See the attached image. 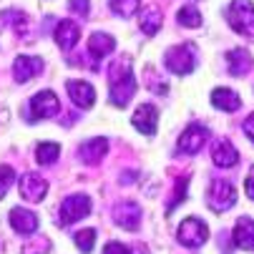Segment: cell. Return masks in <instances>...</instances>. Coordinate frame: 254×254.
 <instances>
[{
  "instance_id": "obj_13",
  "label": "cell",
  "mask_w": 254,
  "mask_h": 254,
  "mask_svg": "<svg viewBox=\"0 0 254 254\" xmlns=\"http://www.w3.org/2000/svg\"><path fill=\"white\" fill-rule=\"evenodd\" d=\"M65 91H68V98L73 101V106L81 108V111H86V108L96 103V88L88 81H68Z\"/></svg>"
},
{
  "instance_id": "obj_20",
  "label": "cell",
  "mask_w": 254,
  "mask_h": 254,
  "mask_svg": "<svg viewBox=\"0 0 254 254\" xmlns=\"http://www.w3.org/2000/svg\"><path fill=\"white\" fill-rule=\"evenodd\" d=\"M161 23H164V15H161L159 5H146L138 15V28H141L143 35H149V38H154V35L161 30Z\"/></svg>"
},
{
  "instance_id": "obj_1",
  "label": "cell",
  "mask_w": 254,
  "mask_h": 254,
  "mask_svg": "<svg viewBox=\"0 0 254 254\" xmlns=\"http://www.w3.org/2000/svg\"><path fill=\"white\" fill-rule=\"evenodd\" d=\"M136 91H138V83L131 70V63L128 58H121L119 63L111 65V91H108V98H111L116 108H126Z\"/></svg>"
},
{
  "instance_id": "obj_10",
  "label": "cell",
  "mask_w": 254,
  "mask_h": 254,
  "mask_svg": "<svg viewBox=\"0 0 254 254\" xmlns=\"http://www.w3.org/2000/svg\"><path fill=\"white\" fill-rule=\"evenodd\" d=\"M131 124L143 136H154L156 133V126H159V111H156V106L154 103H141L136 111H133Z\"/></svg>"
},
{
  "instance_id": "obj_22",
  "label": "cell",
  "mask_w": 254,
  "mask_h": 254,
  "mask_svg": "<svg viewBox=\"0 0 254 254\" xmlns=\"http://www.w3.org/2000/svg\"><path fill=\"white\" fill-rule=\"evenodd\" d=\"M254 61H252V53L247 48H234L227 53V68L232 76H247L252 70Z\"/></svg>"
},
{
  "instance_id": "obj_6",
  "label": "cell",
  "mask_w": 254,
  "mask_h": 254,
  "mask_svg": "<svg viewBox=\"0 0 254 254\" xmlns=\"http://www.w3.org/2000/svg\"><path fill=\"white\" fill-rule=\"evenodd\" d=\"M206 239H209V227L199 219V216H187V219L179 224V229H176V242L181 247L199 249Z\"/></svg>"
},
{
  "instance_id": "obj_3",
  "label": "cell",
  "mask_w": 254,
  "mask_h": 254,
  "mask_svg": "<svg viewBox=\"0 0 254 254\" xmlns=\"http://www.w3.org/2000/svg\"><path fill=\"white\" fill-rule=\"evenodd\" d=\"M237 204V189L229 179H214L206 189V206L216 214H224Z\"/></svg>"
},
{
  "instance_id": "obj_32",
  "label": "cell",
  "mask_w": 254,
  "mask_h": 254,
  "mask_svg": "<svg viewBox=\"0 0 254 254\" xmlns=\"http://www.w3.org/2000/svg\"><path fill=\"white\" fill-rule=\"evenodd\" d=\"M244 191H247V196L254 201V166L249 169V174H247V181H244Z\"/></svg>"
},
{
  "instance_id": "obj_11",
  "label": "cell",
  "mask_w": 254,
  "mask_h": 254,
  "mask_svg": "<svg viewBox=\"0 0 254 254\" xmlns=\"http://www.w3.org/2000/svg\"><path fill=\"white\" fill-rule=\"evenodd\" d=\"M43 73V61L38 56H18L13 61V78L15 83H28L30 78Z\"/></svg>"
},
{
  "instance_id": "obj_19",
  "label": "cell",
  "mask_w": 254,
  "mask_h": 254,
  "mask_svg": "<svg viewBox=\"0 0 254 254\" xmlns=\"http://www.w3.org/2000/svg\"><path fill=\"white\" fill-rule=\"evenodd\" d=\"M232 239H234V247H239L244 252H254V219L242 216V219L234 224Z\"/></svg>"
},
{
  "instance_id": "obj_28",
  "label": "cell",
  "mask_w": 254,
  "mask_h": 254,
  "mask_svg": "<svg viewBox=\"0 0 254 254\" xmlns=\"http://www.w3.org/2000/svg\"><path fill=\"white\" fill-rule=\"evenodd\" d=\"M73 242H76V247H78V252H83V254H91L93 252V244H96V229H81V232H76L73 234Z\"/></svg>"
},
{
  "instance_id": "obj_12",
  "label": "cell",
  "mask_w": 254,
  "mask_h": 254,
  "mask_svg": "<svg viewBox=\"0 0 254 254\" xmlns=\"http://www.w3.org/2000/svg\"><path fill=\"white\" fill-rule=\"evenodd\" d=\"M58 111H61V106H58V98H56L53 91H41L30 98L33 119H53Z\"/></svg>"
},
{
  "instance_id": "obj_5",
  "label": "cell",
  "mask_w": 254,
  "mask_h": 254,
  "mask_svg": "<svg viewBox=\"0 0 254 254\" xmlns=\"http://www.w3.org/2000/svg\"><path fill=\"white\" fill-rule=\"evenodd\" d=\"M93 211V201L91 196L86 194H73V196H65L63 204H61V211H58V224L61 227H68L73 222H81Z\"/></svg>"
},
{
  "instance_id": "obj_16",
  "label": "cell",
  "mask_w": 254,
  "mask_h": 254,
  "mask_svg": "<svg viewBox=\"0 0 254 254\" xmlns=\"http://www.w3.org/2000/svg\"><path fill=\"white\" fill-rule=\"evenodd\" d=\"M106 154H108V138H103V136L83 141V143H81V149H78L81 161H83V164H88V166L101 164V161L106 159Z\"/></svg>"
},
{
  "instance_id": "obj_4",
  "label": "cell",
  "mask_w": 254,
  "mask_h": 254,
  "mask_svg": "<svg viewBox=\"0 0 254 254\" xmlns=\"http://www.w3.org/2000/svg\"><path fill=\"white\" fill-rule=\"evenodd\" d=\"M227 20L239 35L254 38V5H252V0H232L227 8Z\"/></svg>"
},
{
  "instance_id": "obj_7",
  "label": "cell",
  "mask_w": 254,
  "mask_h": 254,
  "mask_svg": "<svg viewBox=\"0 0 254 254\" xmlns=\"http://www.w3.org/2000/svg\"><path fill=\"white\" fill-rule=\"evenodd\" d=\"M209 141V128L201 126V124H191L187 126V131L179 136V143H176V151L179 154H187V156H194L204 149V143Z\"/></svg>"
},
{
  "instance_id": "obj_24",
  "label": "cell",
  "mask_w": 254,
  "mask_h": 254,
  "mask_svg": "<svg viewBox=\"0 0 254 254\" xmlns=\"http://www.w3.org/2000/svg\"><path fill=\"white\" fill-rule=\"evenodd\" d=\"M187 191H189V179H187V176L176 179V181H174V194H171V201H169V206H166V214H171L174 209H179L181 204H184Z\"/></svg>"
},
{
  "instance_id": "obj_31",
  "label": "cell",
  "mask_w": 254,
  "mask_h": 254,
  "mask_svg": "<svg viewBox=\"0 0 254 254\" xmlns=\"http://www.w3.org/2000/svg\"><path fill=\"white\" fill-rule=\"evenodd\" d=\"M103 254H136L131 247H126V244H121V242H108L106 247H103Z\"/></svg>"
},
{
  "instance_id": "obj_21",
  "label": "cell",
  "mask_w": 254,
  "mask_h": 254,
  "mask_svg": "<svg viewBox=\"0 0 254 254\" xmlns=\"http://www.w3.org/2000/svg\"><path fill=\"white\" fill-rule=\"evenodd\" d=\"M211 106L214 108H219V111H227V114H234V111H239V106H242V98H239V93L237 91H232V88H214L211 91Z\"/></svg>"
},
{
  "instance_id": "obj_18",
  "label": "cell",
  "mask_w": 254,
  "mask_h": 254,
  "mask_svg": "<svg viewBox=\"0 0 254 254\" xmlns=\"http://www.w3.org/2000/svg\"><path fill=\"white\" fill-rule=\"evenodd\" d=\"M116 51V38L108 33H93L88 38V53L93 56V68H98V61L111 56Z\"/></svg>"
},
{
  "instance_id": "obj_26",
  "label": "cell",
  "mask_w": 254,
  "mask_h": 254,
  "mask_svg": "<svg viewBox=\"0 0 254 254\" xmlns=\"http://www.w3.org/2000/svg\"><path fill=\"white\" fill-rule=\"evenodd\" d=\"M51 239L48 237H35V239H28L20 249V254H51Z\"/></svg>"
},
{
  "instance_id": "obj_23",
  "label": "cell",
  "mask_w": 254,
  "mask_h": 254,
  "mask_svg": "<svg viewBox=\"0 0 254 254\" xmlns=\"http://www.w3.org/2000/svg\"><path fill=\"white\" fill-rule=\"evenodd\" d=\"M58 156H61V146H58V143H53V141H43V143L35 146V159H38V164H43V166L56 164Z\"/></svg>"
},
{
  "instance_id": "obj_30",
  "label": "cell",
  "mask_w": 254,
  "mask_h": 254,
  "mask_svg": "<svg viewBox=\"0 0 254 254\" xmlns=\"http://www.w3.org/2000/svg\"><path fill=\"white\" fill-rule=\"evenodd\" d=\"M68 8H70V13H73V15L86 18L88 10H91V0H68Z\"/></svg>"
},
{
  "instance_id": "obj_2",
  "label": "cell",
  "mask_w": 254,
  "mask_h": 254,
  "mask_svg": "<svg viewBox=\"0 0 254 254\" xmlns=\"http://www.w3.org/2000/svg\"><path fill=\"white\" fill-rule=\"evenodd\" d=\"M199 63V53L191 43H179L164 53V65L174 76H189Z\"/></svg>"
},
{
  "instance_id": "obj_14",
  "label": "cell",
  "mask_w": 254,
  "mask_h": 254,
  "mask_svg": "<svg viewBox=\"0 0 254 254\" xmlns=\"http://www.w3.org/2000/svg\"><path fill=\"white\" fill-rule=\"evenodd\" d=\"M8 219H10L13 232H18V234H23V237H30V234L38 232V214L30 211V209H25V206H15V209L10 211Z\"/></svg>"
},
{
  "instance_id": "obj_29",
  "label": "cell",
  "mask_w": 254,
  "mask_h": 254,
  "mask_svg": "<svg viewBox=\"0 0 254 254\" xmlns=\"http://www.w3.org/2000/svg\"><path fill=\"white\" fill-rule=\"evenodd\" d=\"M13 181H15V169L3 164V166H0V199L8 194V189L13 187Z\"/></svg>"
},
{
  "instance_id": "obj_33",
  "label": "cell",
  "mask_w": 254,
  "mask_h": 254,
  "mask_svg": "<svg viewBox=\"0 0 254 254\" xmlns=\"http://www.w3.org/2000/svg\"><path fill=\"white\" fill-rule=\"evenodd\" d=\"M242 128H244V133L254 141V114H249V116H247V121L242 124Z\"/></svg>"
},
{
  "instance_id": "obj_17",
  "label": "cell",
  "mask_w": 254,
  "mask_h": 254,
  "mask_svg": "<svg viewBox=\"0 0 254 254\" xmlns=\"http://www.w3.org/2000/svg\"><path fill=\"white\" fill-rule=\"evenodd\" d=\"M81 41V28L76 20H61L56 25V43L63 51H73Z\"/></svg>"
},
{
  "instance_id": "obj_9",
  "label": "cell",
  "mask_w": 254,
  "mask_h": 254,
  "mask_svg": "<svg viewBox=\"0 0 254 254\" xmlns=\"http://www.w3.org/2000/svg\"><path fill=\"white\" fill-rule=\"evenodd\" d=\"M18 189H20V196H23L25 201L38 204V201H43L46 194H48V181H46L41 174L28 171V174L18 181Z\"/></svg>"
},
{
  "instance_id": "obj_15",
  "label": "cell",
  "mask_w": 254,
  "mask_h": 254,
  "mask_svg": "<svg viewBox=\"0 0 254 254\" xmlns=\"http://www.w3.org/2000/svg\"><path fill=\"white\" fill-rule=\"evenodd\" d=\"M211 161H214V166H219V169H232V166L239 164V151L232 146L227 138H216L214 146H211Z\"/></svg>"
},
{
  "instance_id": "obj_25",
  "label": "cell",
  "mask_w": 254,
  "mask_h": 254,
  "mask_svg": "<svg viewBox=\"0 0 254 254\" xmlns=\"http://www.w3.org/2000/svg\"><path fill=\"white\" fill-rule=\"evenodd\" d=\"M176 20H179L181 28H199L201 25V13L194 5H184V8H179Z\"/></svg>"
},
{
  "instance_id": "obj_27",
  "label": "cell",
  "mask_w": 254,
  "mask_h": 254,
  "mask_svg": "<svg viewBox=\"0 0 254 254\" xmlns=\"http://www.w3.org/2000/svg\"><path fill=\"white\" fill-rule=\"evenodd\" d=\"M108 5H111V10L119 15V18H131L138 5H141V0H108Z\"/></svg>"
},
{
  "instance_id": "obj_8",
  "label": "cell",
  "mask_w": 254,
  "mask_h": 254,
  "mask_svg": "<svg viewBox=\"0 0 254 254\" xmlns=\"http://www.w3.org/2000/svg\"><path fill=\"white\" fill-rule=\"evenodd\" d=\"M111 216H114V222L126 232H136L141 227V206L131 199H124V201L114 204Z\"/></svg>"
}]
</instances>
